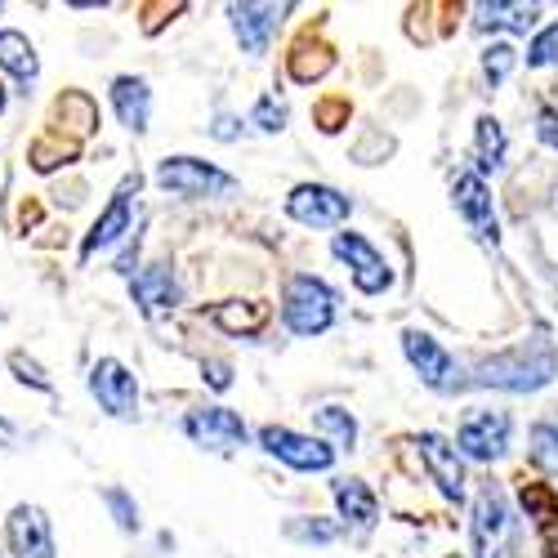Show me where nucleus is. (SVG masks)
Returning a JSON list of instances; mask_svg holds the SVG:
<instances>
[{
	"instance_id": "29",
	"label": "nucleus",
	"mask_w": 558,
	"mask_h": 558,
	"mask_svg": "<svg viewBox=\"0 0 558 558\" xmlns=\"http://www.w3.org/2000/svg\"><path fill=\"white\" fill-rule=\"evenodd\" d=\"M251 125H259L264 134H277V130H287V104L277 99V95H264L251 112Z\"/></svg>"
},
{
	"instance_id": "15",
	"label": "nucleus",
	"mask_w": 558,
	"mask_h": 558,
	"mask_svg": "<svg viewBox=\"0 0 558 558\" xmlns=\"http://www.w3.org/2000/svg\"><path fill=\"white\" fill-rule=\"evenodd\" d=\"M519 500L545 545V554H558V492L541 478H519Z\"/></svg>"
},
{
	"instance_id": "10",
	"label": "nucleus",
	"mask_w": 558,
	"mask_h": 558,
	"mask_svg": "<svg viewBox=\"0 0 558 558\" xmlns=\"http://www.w3.org/2000/svg\"><path fill=\"white\" fill-rule=\"evenodd\" d=\"M451 197H456V210L464 215V223H470V228L478 232V242L496 246V242H500V223H496V210H492V193H487V183H483L478 174H456Z\"/></svg>"
},
{
	"instance_id": "30",
	"label": "nucleus",
	"mask_w": 558,
	"mask_h": 558,
	"mask_svg": "<svg viewBox=\"0 0 558 558\" xmlns=\"http://www.w3.org/2000/svg\"><path fill=\"white\" fill-rule=\"evenodd\" d=\"M59 112H63V121H68V117L76 121V125H72L76 134H89V130L99 125V112H95V104H89L85 95H68V99L59 104Z\"/></svg>"
},
{
	"instance_id": "14",
	"label": "nucleus",
	"mask_w": 558,
	"mask_h": 558,
	"mask_svg": "<svg viewBox=\"0 0 558 558\" xmlns=\"http://www.w3.org/2000/svg\"><path fill=\"white\" fill-rule=\"evenodd\" d=\"M415 447H421V460H425V470L434 474L438 492L447 500H460L464 496V464H460L456 447L447 438H438V434H421V438H415Z\"/></svg>"
},
{
	"instance_id": "27",
	"label": "nucleus",
	"mask_w": 558,
	"mask_h": 558,
	"mask_svg": "<svg viewBox=\"0 0 558 558\" xmlns=\"http://www.w3.org/2000/svg\"><path fill=\"white\" fill-rule=\"evenodd\" d=\"M532 456L545 464L549 474H558V421H545L532 429Z\"/></svg>"
},
{
	"instance_id": "4",
	"label": "nucleus",
	"mask_w": 558,
	"mask_h": 558,
	"mask_svg": "<svg viewBox=\"0 0 558 558\" xmlns=\"http://www.w3.org/2000/svg\"><path fill=\"white\" fill-rule=\"evenodd\" d=\"M157 183L174 197H210V193H228L232 174L197 161V157H166L157 170Z\"/></svg>"
},
{
	"instance_id": "18",
	"label": "nucleus",
	"mask_w": 558,
	"mask_h": 558,
	"mask_svg": "<svg viewBox=\"0 0 558 558\" xmlns=\"http://www.w3.org/2000/svg\"><path fill=\"white\" fill-rule=\"evenodd\" d=\"M331 68H336V50L322 36H313V32H304L291 45V54H287V72H291L295 85H313V81L327 76Z\"/></svg>"
},
{
	"instance_id": "32",
	"label": "nucleus",
	"mask_w": 558,
	"mask_h": 558,
	"mask_svg": "<svg viewBox=\"0 0 558 558\" xmlns=\"http://www.w3.org/2000/svg\"><path fill=\"white\" fill-rule=\"evenodd\" d=\"M549 63H558V23L545 27V32L527 45V68H549Z\"/></svg>"
},
{
	"instance_id": "36",
	"label": "nucleus",
	"mask_w": 558,
	"mask_h": 558,
	"mask_svg": "<svg viewBox=\"0 0 558 558\" xmlns=\"http://www.w3.org/2000/svg\"><path fill=\"white\" fill-rule=\"evenodd\" d=\"M291 536H304V541H331L336 532H331L327 523H313V527H308V523H295V527H291Z\"/></svg>"
},
{
	"instance_id": "38",
	"label": "nucleus",
	"mask_w": 558,
	"mask_h": 558,
	"mask_svg": "<svg viewBox=\"0 0 558 558\" xmlns=\"http://www.w3.org/2000/svg\"><path fill=\"white\" fill-rule=\"evenodd\" d=\"M232 134H238V121H232V117H219V121H215V138H232Z\"/></svg>"
},
{
	"instance_id": "11",
	"label": "nucleus",
	"mask_w": 558,
	"mask_h": 558,
	"mask_svg": "<svg viewBox=\"0 0 558 558\" xmlns=\"http://www.w3.org/2000/svg\"><path fill=\"white\" fill-rule=\"evenodd\" d=\"M183 429H189V438L206 451H232L246 442V425L238 411L228 407H210V411H193L189 421H183Z\"/></svg>"
},
{
	"instance_id": "37",
	"label": "nucleus",
	"mask_w": 558,
	"mask_h": 558,
	"mask_svg": "<svg viewBox=\"0 0 558 558\" xmlns=\"http://www.w3.org/2000/svg\"><path fill=\"white\" fill-rule=\"evenodd\" d=\"M206 380H210L215 389H228V385H232V376H228L223 362H206Z\"/></svg>"
},
{
	"instance_id": "31",
	"label": "nucleus",
	"mask_w": 558,
	"mask_h": 558,
	"mask_svg": "<svg viewBox=\"0 0 558 558\" xmlns=\"http://www.w3.org/2000/svg\"><path fill=\"white\" fill-rule=\"evenodd\" d=\"M509 68H514V45L496 40L492 50H483V72H487V81H492V85H500V81L509 76Z\"/></svg>"
},
{
	"instance_id": "12",
	"label": "nucleus",
	"mask_w": 558,
	"mask_h": 558,
	"mask_svg": "<svg viewBox=\"0 0 558 558\" xmlns=\"http://www.w3.org/2000/svg\"><path fill=\"white\" fill-rule=\"evenodd\" d=\"M5 536H10V549L19 558H54V527L45 519V509H36V505L14 509Z\"/></svg>"
},
{
	"instance_id": "35",
	"label": "nucleus",
	"mask_w": 558,
	"mask_h": 558,
	"mask_svg": "<svg viewBox=\"0 0 558 558\" xmlns=\"http://www.w3.org/2000/svg\"><path fill=\"white\" fill-rule=\"evenodd\" d=\"M536 130H541V138H545L549 148H558V112H554V108L541 112V125H536Z\"/></svg>"
},
{
	"instance_id": "20",
	"label": "nucleus",
	"mask_w": 558,
	"mask_h": 558,
	"mask_svg": "<svg viewBox=\"0 0 558 558\" xmlns=\"http://www.w3.org/2000/svg\"><path fill=\"white\" fill-rule=\"evenodd\" d=\"M134 300H138V308H144L148 317L174 308V304H179V282H174V272H170L166 264L144 268V272L134 277Z\"/></svg>"
},
{
	"instance_id": "25",
	"label": "nucleus",
	"mask_w": 558,
	"mask_h": 558,
	"mask_svg": "<svg viewBox=\"0 0 558 558\" xmlns=\"http://www.w3.org/2000/svg\"><path fill=\"white\" fill-rule=\"evenodd\" d=\"M500 161H505V130H500L496 117H478V170L492 174Z\"/></svg>"
},
{
	"instance_id": "3",
	"label": "nucleus",
	"mask_w": 558,
	"mask_h": 558,
	"mask_svg": "<svg viewBox=\"0 0 558 558\" xmlns=\"http://www.w3.org/2000/svg\"><path fill=\"white\" fill-rule=\"evenodd\" d=\"M331 251L353 268V287H357L362 295H385V291H389L393 272H389L385 255H380L376 246H371V242L362 238V232H336Z\"/></svg>"
},
{
	"instance_id": "1",
	"label": "nucleus",
	"mask_w": 558,
	"mask_h": 558,
	"mask_svg": "<svg viewBox=\"0 0 558 558\" xmlns=\"http://www.w3.org/2000/svg\"><path fill=\"white\" fill-rule=\"evenodd\" d=\"M554 376H558V349H554L545 336H536V340H527V344H514V349H505V353L478 362V371H474L478 385L505 389V393L545 389Z\"/></svg>"
},
{
	"instance_id": "21",
	"label": "nucleus",
	"mask_w": 558,
	"mask_h": 558,
	"mask_svg": "<svg viewBox=\"0 0 558 558\" xmlns=\"http://www.w3.org/2000/svg\"><path fill=\"white\" fill-rule=\"evenodd\" d=\"M215 327L228 331V336H255L268 327V304L264 300H223L210 308Z\"/></svg>"
},
{
	"instance_id": "39",
	"label": "nucleus",
	"mask_w": 558,
	"mask_h": 558,
	"mask_svg": "<svg viewBox=\"0 0 558 558\" xmlns=\"http://www.w3.org/2000/svg\"><path fill=\"white\" fill-rule=\"evenodd\" d=\"M545 558H558V554H545Z\"/></svg>"
},
{
	"instance_id": "17",
	"label": "nucleus",
	"mask_w": 558,
	"mask_h": 558,
	"mask_svg": "<svg viewBox=\"0 0 558 558\" xmlns=\"http://www.w3.org/2000/svg\"><path fill=\"white\" fill-rule=\"evenodd\" d=\"M130 193H138V174H130V179L121 183L117 197L108 202V210L95 219V228L85 232V246H81V255H95V251H104V246L121 242V232L130 228Z\"/></svg>"
},
{
	"instance_id": "5",
	"label": "nucleus",
	"mask_w": 558,
	"mask_h": 558,
	"mask_svg": "<svg viewBox=\"0 0 558 558\" xmlns=\"http://www.w3.org/2000/svg\"><path fill=\"white\" fill-rule=\"evenodd\" d=\"M509 536H514V519L505 509V496L487 483L474 500V549L478 558H509Z\"/></svg>"
},
{
	"instance_id": "2",
	"label": "nucleus",
	"mask_w": 558,
	"mask_h": 558,
	"mask_svg": "<svg viewBox=\"0 0 558 558\" xmlns=\"http://www.w3.org/2000/svg\"><path fill=\"white\" fill-rule=\"evenodd\" d=\"M282 317L295 336H322L336 322V295L331 287L313 272H295L287 282V300H282Z\"/></svg>"
},
{
	"instance_id": "16",
	"label": "nucleus",
	"mask_w": 558,
	"mask_h": 558,
	"mask_svg": "<svg viewBox=\"0 0 558 558\" xmlns=\"http://www.w3.org/2000/svg\"><path fill=\"white\" fill-rule=\"evenodd\" d=\"M287 10H291V5H232L228 14H232V32H238L242 50H246V54H264Z\"/></svg>"
},
{
	"instance_id": "28",
	"label": "nucleus",
	"mask_w": 558,
	"mask_h": 558,
	"mask_svg": "<svg viewBox=\"0 0 558 558\" xmlns=\"http://www.w3.org/2000/svg\"><path fill=\"white\" fill-rule=\"evenodd\" d=\"M349 117H353L349 99H322V104L313 108V121H317V130H322V134L344 130V125H349Z\"/></svg>"
},
{
	"instance_id": "8",
	"label": "nucleus",
	"mask_w": 558,
	"mask_h": 558,
	"mask_svg": "<svg viewBox=\"0 0 558 558\" xmlns=\"http://www.w3.org/2000/svg\"><path fill=\"white\" fill-rule=\"evenodd\" d=\"M89 393H95L99 407L108 415H117V421H130L134 407H138V380L130 376L117 357L95 362V371H89Z\"/></svg>"
},
{
	"instance_id": "40",
	"label": "nucleus",
	"mask_w": 558,
	"mask_h": 558,
	"mask_svg": "<svg viewBox=\"0 0 558 558\" xmlns=\"http://www.w3.org/2000/svg\"><path fill=\"white\" fill-rule=\"evenodd\" d=\"M451 558H460V554H451Z\"/></svg>"
},
{
	"instance_id": "6",
	"label": "nucleus",
	"mask_w": 558,
	"mask_h": 558,
	"mask_svg": "<svg viewBox=\"0 0 558 558\" xmlns=\"http://www.w3.org/2000/svg\"><path fill=\"white\" fill-rule=\"evenodd\" d=\"M353 210V202L327 183H300V189L287 197V215L295 223H308V228H331V223H344Z\"/></svg>"
},
{
	"instance_id": "9",
	"label": "nucleus",
	"mask_w": 558,
	"mask_h": 558,
	"mask_svg": "<svg viewBox=\"0 0 558 558\" xmlns=\"http://www.w3.org/2000/svg\"><path fill=\"white\" fill-rule=\"evenodd\" d=\"M509 447V415L505 411H474L456 434V456L496 460Z\"/></svg>"
},
{
	"instance_id": "33",
	"label": "nucleus",
	"mask_w": 558,
	"mask_h": 558,
	"mask_svg": "<svg viewBox=\"0 0 558 558\" xmlns=\"http://www.w3.org/2000/svg\"><path fill=\"white\" fill-rule=\"evenodd\" d=\"M104 500L112 505V514H117V527H121V532H134V527H138V509H134V500H130L121 487H112Z\"/></svg>"
},
{
	"instance_id": "26",
	"label": "nucleus",
	"mask_w": 558,
	"mask_h": 558,
	"mask_svg": "<svg viewBox=\"0 0 558 558\" xmlns=\"http://www.w3.org/2000/svg\"><path fill=\"white\" fill-rule=\"evenodd\" d=\"M317 425L327 429L340 447H353V442H357V425H353V415H349V411H340V407H322V411H317Z\"/></svg>"
},
{
	"instance_id": "22",
	"label": "nucleus",
	"mask_w": 558,
	"mask_h": 558,
	"mask_svg": "<svg viewBox=\"0 0 558 558\" xmlns=\"http://www.w3.org/2000/svg\"><path fill=\"white\" fill-rule=\"evenodd\" d=\"M0 68H5L14 81L32 85L40 63H36V50H32V40L23 32H10V27H0Z\"/></svg>"
},
{
	"instance_id": "34",
	"label": "nucleus",
	"mask_w": 558,
	"mask_h": 558,
	"mask_svg": "<svg viewBox=\"0 0 558 558\" xmlns=\"http://www.w3.org/2000/svg\"><path fill=\"white\" fill-rule=\"evenodd\" d=\"M10 366L19 371V380H23V385H32V389H50V380H45V371H40V366H36L32 357L14 353V357H10Z\"/></svg>"
},
{
	"instance_id": "19",
	"label": "nucleus",
	"mask_w": 558,
	"mask_h": 558,
	"mask_svg": "<svg viewBox=\"0 0 558 558\" xmlns=\"http://www.w3.org/2000/svg\"><path fill=\"white\" fill-rule=\"evenodd\" d=\"M112 108L121 117L125 130H148V112H153V89L148 81H138V76H117L112 81Z\"/></svg>"
},
{
	"instance_id": "13",
	"label": "nucleus",
	"mask_w": 558,
	"mask_h": 558,
	"mask_svg": "<svg viewBox=\"0 0 558 558\" xmlns=\"http://www.w3.org/2000/svg\"><path fill=\"white\" fill-rule=\"evenodd\" d=\"M402 353H407V362H411L415 371H421V380H425L429 389H447V385H451L456 362H451V353H447L434 336L407 331V336H402Z\"/></svg>"
},
{
	"instance_id": "24",
	"label": "nucleus",
	"mask_w": 558,
	"mask_h": 558,
	"mask_svg": "<svg viewBox=\"0 0 558 558\" xmlns=\"http://www.w3.org/2000/svg\"><path fill=\"white\" fill-rule=\"evenodd\" d=\"M536 5H505V0H492V5H478V27H509V32H527L536 23Z\"/></svg>"
},
{
	"instance_id": "23",
	"label": "nucleus",
	"mask_w": 558,
	"mask_h": 558,
	"mask_svg": "<svg viewBox=\"0 0 558 558\" xmlns=\"http://www.w3.org/2000/svg\"><path fill=\"white\" fill-rule=\"evenodd\" d=\"M336 505H340V514H344L349 523H357V527L376 523V492H371L366 483H357V478L336 483Z\"/></svg>"
},
{
	"instance_id": "7",
	"label": "nucleus",
	"mask_w": 558,
	"mask_h": 558,
	"mask_svg": "<svg viewBox=\"0 0 558 558\" xmlns=\"http://www.w3.org/2000/svg\"><path fill=\"white\" fill-rule=\"evenodd\" d=\"M259 442H264L268 456L287 460L291 470H331V460H336V451H331L327 442L304 438V434L282 429V425H264V429H259Z\"/></svg>"
}]
</instances>
